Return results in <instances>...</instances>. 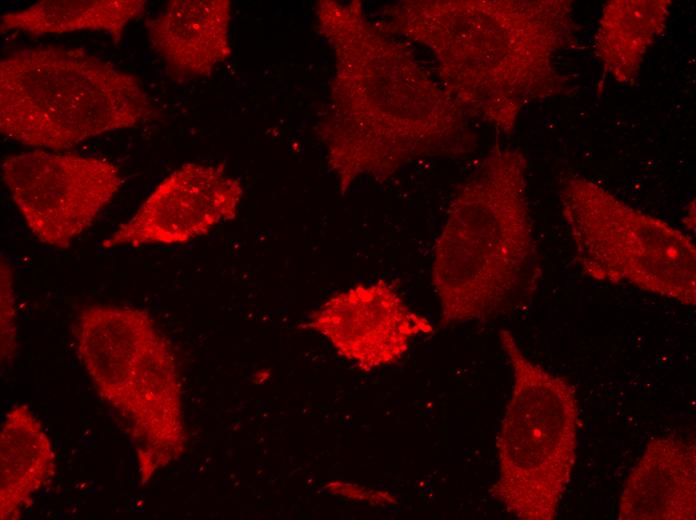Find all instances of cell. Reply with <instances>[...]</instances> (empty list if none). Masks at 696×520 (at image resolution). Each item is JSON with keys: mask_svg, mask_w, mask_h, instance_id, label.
Wrapping results in <instances>:
<instances>
[{"mask_svg": "<svg viewBox=\"0 0 696 520\" xmlns=\"http://www.w3.org/2000/svg\"><path fill=\"white\" fill-rule=\"evenodd\" d=\"M316 14L319 30L336 56L329 104L317 133L339 190L345 193L360 177L386 180L412 160L395 132V53L358 1H319Z\"/></svg>", "mask_w": 696, "mask_h": 520, "instance_id": "cell-5", "label": "cell"}, {"mask_svg": "<svg viewBox=\"0 0 696 520\" xmlns=\"http://www.w3.org/2000/svg\"><path fill=\"white\" fill-rule=\"evenodd\" d=\"M303 327L323 336L340 356L366 372L396 363L414 338L434 333L431 321L409 308L383 279L331 295Z\"/></svg>", "mask_w": 696, "mask_h": 520, "instance_id": "cell-10", "label": "cell"}, {"mask_svg": "<svg viewBox=\"0 0 696 520\" xmlns=\"http://www.w3.org/2000/svg\"><path fill=\"white\" fill-rule=\"evenodd\" d=\"M54 469V451L41 424L26 405L15 406L0 434L1 519L18 518Z\"/></svg>", "mask_w": 696, "mask_h": 520, "instance_id": "cell-13", "label": "cell"}, {"mask_svg": "<svg viewBox=\"0 0 696 520\" xmlns=\"http://www.w3.org/2000/svg\"><path fill=\"white\" fill-rule=\"evenodd\" d=\"M144 0H45L1 16V32L34 36L102 31L120 41L128 23L144 13Z\"/></svg>", "mask_w": 696, "mask_h": 520, "instance_id": "cell-15", "label": "cell"}, {"mask_svg": "<svg viewBox=\"0 0 696 520\" xmlns=\"http://www.w3.org/2000/svg\"><path fill=\"white\" fill-rule=\"evenodd\" d=\"M695 445L674 437L648 443L624 484L621 520L695 519Z\"/></svg>", "mask_w": 696, "mask_h": 520, "instance_id": "cell-12", "label": "cell"}, {"mask_svg": "<svg viewBox=\"0 0 696 520\" xmlns=\"http://www.w3.org/2000/svg\"><path fill=\"white\" fill-rule=\"evenodd\" d=\"M243 197L224 164L186 163L165 177L102 247L184 244L233 219Z\"/></svg>", "mask_w": 696, "mask_h": 520, "instance_id": "cell-9", "label": "cell"}, {"mask_svg": "<svg viewBox=\"0 0 696 520\" xmlns=\"http://www.w3.org/2000/svg\"><path fill=\"white\" fill-rule=\"evenodd\" d=\"M499 339L513 387L496 439L498 476L489 493L523 520H552L576 459L578 406L573 386L520 349L513 334Z\"/></svg>", "mask_w": 696, "mask_h": 520, "instance_id": "cell-6", "label": "cell"}, {"mask_svg": "<svg viewBox=\"0 0 696 520\" xmlns=\"http://www.w3.org/2000/svg\"><path fill=\"white\" fill-rule=\"evenodd\" d=\"M1 174L29 230L58 249L92 225L122 183L104 158L43 149L7 156Z\"/></svg>", "mask_w": 696, "mask_h": 520, "instance_id": "cell-8", "label": "cell"}, {"mask_svg": "<svg viewBox=\"0 0 696 520\" xmlns=\"http://www.w3.org/2000/svg\"><path fill=\"white\" fill-rule=\"evenodd\" d=\"M464 101L504 131L521 107L562 94L556 53L577 43L571 1H474L459 5Z\"/></svg>", "mask_w": 696, "mask_h": 520, "instance_id": "cell-4", "label": "cell"}, {"mask_svg": "<svg viewBox=\"0 0 696 520\" xmlns=\"http://www.w3.org/2000/svg\"><path fill=\"white\" fill-rule=\"evenodd\" d=\"M153 115L135 75L83 49L25 47L0 62V131L20 144L58 152Z\"/></svg>", "mask_w": 696, "mask_h": 520, "instance_id": "cell-2", "label": "cell"}, {"mask_svg": "<svg viewBox=\"0 0 696 520\" xmlns=\"http://www.w3.org/2000/svg\"><path fill=\"white\" fill-rule=\"evenodd\" d=\"M668 0H616L605 4L595 34V52L606 75L632 83L643 58L666 27Z\"/></svg>", "mask_w": 696, "mask_h": 520, "instance_id": "cell-14", "label": "cell"}, {"mask_svg": "<svg viewBox=\"0 0 696 520\" xmlns=\"http://www.w3.org/2000/svg\"><path fill=\"white\" fill-rule=\"evenodd\" d=\"M526 159L494 148L457 193L433 249L443 326L497 315L536 284Z\"/></svg>", "mask_w": 696, "mask_h": 520, "instance_id": "cell-1", "label": "cell"}, {"mask_svg": "<svg viewBox=\"0 0 696 520\" xmlns=\"http://www.w3.org/2000/svg\"><path fill=\"white\" fill-rule=\"evenodd\" d=\"M559 198L585 275L695 304L696 249L687 234L577 174L561 181Z\"/></svg>", "mask_w": 696, "mask_h": 520, "instance_id": "cell-7", "label": "cell"}, {"mask_svg": "<svg viewBox=\"0 0 696 520\" xmlns=\"http://www.w3.org/2000/svg\"><path fill=\"white\" fill-rule=\"evenodd\" d=\"M229 0H173L147 20L149 42L178 81L207 77L232 53Z\"/></svg>", "mask_w": 696, "mask_h": 520, "instance_id": "cell-11", "label": "cell"}, {"mask_svg": "<svg viewBox=\"0 0 696 520\" xmlns=\"http://www.w3.org/2000/svg\"><path fill=\"white\" fill-rule=\"evenodd\" d=\"M327 489L335 495L355 501L370 502L373 504H384L392 502V498L381 491L368 490L356 484L335 481L328 483Z\"/></svg>", "mask_w": 696, "mask_h": 520, "instance_id": "cell-17", "label": "cell"}, {"mask_svg": "<svg viewBox=\"0 0 696 520\" xmlns=\"http://www.w3.org/2000/svg\"><path fill=\"white\" fill-rule=\"evenodd\" d=\"M75 336L96 390L125 421L145 484L185 448L182 390L171 346L146 311L125 306L86 307Z\"/></svg>", "mask_w": 696, "mask_h": 520, "instance_id": "cell-3", "label": "cell"}, {"mask_svg": "<svg viewBox=\"0 0 696 520\" xmlns=\"http://www.w3.org/2000/svg\"><path fill=\"white\" fill-rule=\"evenodd\" d=\"M1 358L11 359L16 351V313L13 290V270L5 258H1Z\"/></svg>", "mask_w": 696, "mask_h": 520, "instance_id": "cell-16", "label": "cell"}]
</instances>
